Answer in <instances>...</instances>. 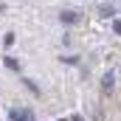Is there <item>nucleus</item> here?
<instances>
[{
	"mask_svg": "<svg viewBox=\"0 0 121 121\" xmlns=\"http://www.w3.org/2000/svg\"><path fill=\"white\" fill-rule=\"evenodd\" d=\"M68 121H85V118H82V116H76V113H73V116H70V118H68Z\"/></svg>",
	"mask_w": 121,
	"mask_h": 121,
	"instance_id": "obj_9",
	"label": "nucleus"
},
{
	"mask_svg": "<svg viewBox=\"0 0 121 121\" xmlns=\"http://www.w3.org/2000/svg\"><path fill=\"white\" fill-rule=\"evenodd\" d=\"M113 31H116V34H121V20H113Z\"/></svg>",
	"mask_w": 121,
	"mask_h": 121,
	"instance_id": "obj_8",
	"label": "nucleus"
},
{
	"mask_svg": "<svg viewBox=\"0 0 121 121\" xmlns=\"http://www.w3.org/2000/svg\"><path fill=\"white\" fill-rule=\"evenodd\" d=\"M76 20H79V11H62V14H59V23H62V26H73Z\"/></svg>",
	"mask_w": 121,
	"mask_h": 121,
	"instance_id": "obj_3",
	"label": "nucleus"
},
{
	"mask_svg": "<svg viewBox=\"0 0 121 121\" xmlns=\"http://www.w3.org/2000/svg\"><path fill=\"white\" fill-rule=\"evenodd\" d=\"M59 121H68V118H59Z\"/></svg>",
	"mask_w": 121,
	"mask_h": 121,
	"instance_id": "obj_11",
	"label": "nucleus"
},
{
	"mask_svg": "<svg viewBox=\"0 0 121 121\" xmlns=\"http://www.w3.org/2000/svg\"><path fill=\"white\" fill-rule=\"evenodd\" d=\"M9 121H37V118H34V113L26 110V107H11L9 110Z\"/></svg>",
	"mask_w": 121,
	"mask_h": 121,
	"instance_id": "obj_1",
	"label": "nucleus"
},
{
	"mask_svg": "<svg viewBox=\"0 0 121 121\" xmlns=\"http://www.w3.org/2000/svg\"><path fill=\"white\" fill-rule=\"evenodd\" d=\"M99 14H101V17H113V14H116V9L107 3V6H101V9H99Z\"/></svg>",
	"mask_w": 121,
	"mask_h": 121,
	"instance_id": "obj_5",
	"label": "nucleus"
},
{
	"mask_svg": "<svg viewBox=\"0 0 121 121\" xmlns=\"http://www.w3.org/2000/svg\"><path fill=\"white\" fill-rule=\"evenodd\" d=\"M3 65H6L9 70H20V62L14 59V56H9V54H6V59H3Z\"/></svg>",
	"mask_w": 121,
	"mask_h": 121,
	"instance_id": "obj_4",
	"label": "nucleus"
},
{
	"mask_svg": "<svg viewBox=\"0 0 121 121\" xmlns=\"http://www.w3.org/2000/svg\"><path fill=\"white\" fill-rule=\"evenodd\" d=\"M26 87H28V90L34 93V96H39V87H37V85H34V82H31V79H26Z\"/></svg>",
	"mask_w": 121,
	"mask_h": 121,
	"instance_id": "obj_6",
	"label": "nucleus"
},
{
	"mask_svg": "<svg viewBox=\"0 0 121 121\" xmlns=\"http://www.w3.org/2000/svg\"><path fill=\"white\" fill-rule=\"evenodd\" d=\"M113 87H116V73L107 70V73L101 76V90H104V93H113Z\"/></svg>",
	"mask_w": 121,
	"mask_h": 121,
	"instance_id": "obj_2",
	"label": "nucleus"
},
{
	"mask_svg": "<svg viewBox=\"0 0 121 121\" xmlns=\"http://www.w3.org/2000/svg\"><path fill=\"white\" fill-rule=\"evenodd\" d=\"M0 14H3V6H0Z\"/></svg>",
	"mask_w": 121,
	"mask_h": 121,
	"instance_id": "obj_10",
	"label": "nucleus"
},
{
	"mask_svg": "<svg viewBox=\"0 0 121 121\" xmlns=\"http://www.w3.org/2000/svg\"><path fill=\"white\" fill-rule=\"evenodd\" d=\"M11 42H14V34H11V31H9V34H6V37H3V45H6V48H11Z\"/></svg>",
	"mask_w": 121,
	"mask_h": 121,
	"instance_id": "obj_7",
	"label": "nucleus"
}]
</instances>
